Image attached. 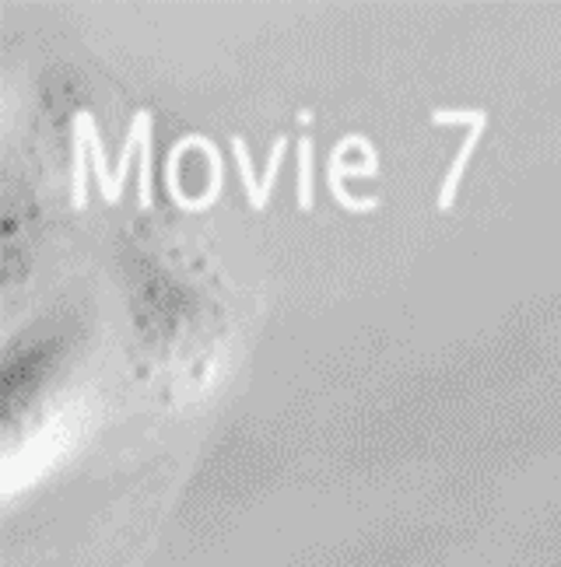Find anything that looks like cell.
Returning <instances> with one entry per match:
<instances>
[{
    "label": "cell",
    "instance_id": "4",
    "mask_svg": "<svg viewBox=\"0 0 561 567\" xmlns=\"http://www.w3.org/2000/svg\"><path fill=\"white\" fill-rule=\"evenodd\" d=\"M232 151H235V165H239V176H243V186H246V196L249 204L261 210V176L253 172L249 165V155H246V141L239 134H232Z\"/></svg>",
    "mask_w": 561,
    "mask_h": 567
},
{
    "label": "cell",
    "instance_id": "5",
    "mask_svg": "<svg viewBox=\"0 0 561 567\" xmlns=\"http://www.w3.org/2000/svg\"><path fill=\"white\" fill-rule=\"evenodd\" d=\"M298 204L313 207V137L306 134L298 141Z\"/></svg>",
    "mask_w": 561,
    "mask_h": 567
},
{
    "label": "cell",
    "instance_id": "7",
    "mask_svg": "<svg viewBox=\"0 0 561 567\" xmlns=\"http://www.w3.org/2000/svg\"><path fill=\"white\" fill-rule=\"evenodd\" d=\"M137 204L147 207L151 204V123L144 130L141 141V183H137Z\"/></svg>",
    "mask_w": 561,
    "mask_h": 567
},
{
    "label": "cell",
    "instance_id": "6",
    "mask_svg": "<svg viewBox=\"0 0 561 567\" xmlns=\"http://www.w3.org/2000/svg\"><path fill=\"white\" fill-rule=\"evenodd\" d=\"M84 141H89L84 123L74 120V204L78 207L84 204Z\"/></svg>",
    "mask_w": 561,
    "mask_h": 567
},
{
    "label": "cell",
    "instance_id": "1",
    "mask_svg": "<svg viewBox=\"0 0 561 567\" xmlns=\"http://www.w3.org/2000/svg\"><path fill=\"white\" fill-rule=\"evenodd\" d=\"M348 147H361L369 158L376 155L373 144L365 141V134H348L344 141H337L334 151H330V162H327V186H330V193H334V200L344 204L348 210H373V207L379 204L376 196H365V200H358V196H351L348 189H344V176H355V172H376L379 165H376V162H369V165H344V151H348Z\"/></svg>",
    "mask_w": 561,
    "mask_h": 567
},
{
    "label": "cell",
    "instance_id": "8",
    "mask_svg": "<svg viewBox=\"0 0 561 567\" xmlns=\"http://www.w3.org/2000/svg\"><path fill=\"white\" fill-rule=\"evenodd\" d=\"M285 137H277L274 144H271V158H267V168H264V176H261V207L267 204V196H271V186H274V172H277V165H280V158H285Z\"/></svg>",
    "mask_w": 561,
    "mask_h": 567
},
{
    "label": "cell",
    "instance_id": "3",
    "mask_svg": "<svg viewBox=\"0 0 561 567\" xmlns=\"http://www.w3.org/2000/svg\"><path fill=\"white\" fill-rule=\"evenodd\" d=\"M74 120L84 123V134H89V147H92V162H95V176H99V186L105 193V200H120V186H116V176L110 172V162H105V151H102V137L95 130V116L92 113H74Z\"/></svg>",
    "mask_w": 561,
    "mask_h": 567
},
{
    "label": "cell",
    "instance_id": "2",
    "mask_svg": "<svg viewBox=\"0 0 561 567\" xmlns=\"http://www.w3.org/2000/svg\"><path fill=\"white\" fill-rule=\"evenodd\" d=\"M484 123H488V113L478 105H470V134L463 137V144L457 147V158L449 162L446 168V179H442V189H439V207H449L452 204V196H457V186L463 179V168H467V158H470V151L478 147L481 134H484Z\"/></svg>",
    "mask_w": 561,
    "mask_h": 567
}]
</instances>
